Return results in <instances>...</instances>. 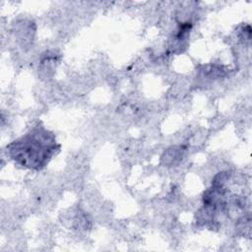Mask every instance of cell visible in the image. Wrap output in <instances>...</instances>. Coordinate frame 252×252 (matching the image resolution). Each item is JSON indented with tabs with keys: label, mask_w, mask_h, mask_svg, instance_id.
I'll return each instance as SVG.
<instances>
[{
	"label": "cell",
	"mask_w": 252,
	"mask_h": 252,
	"mask_svg": "<svg viewBox=\"0 0 252 252\" xmlns=\"http://www.w3.org/2000/svg\"><path fill=\"white\" fill-rule=\"evenodd\" d=\"M54 135L37 124L21 138L7 146L10 158L19 165L39 170L59 151Z\"/></svg>",
	"instance_id": "6da1fadb"
}]
</instances>
